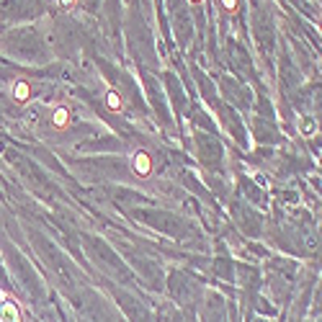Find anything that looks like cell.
<instances>
[{"mask_svg": "<svg viewBox=\"0 0 322 322\" xmlns=\"http://www.w3.org/2000/svg\"><path fill=\"white\" fill-rule=\"evenodd\" d=\"M11 96H13V101H16V103H26V101L31 98V85H29L26 80H16V83H13Z\"/></svg>", "mask_w": 322, "mask_h": 322, "instance_id": "obj_3", "label": "cell"}, {"mask_svg": "<svg viewBox=\"0 0 322 322\" xmlns=\"http://www.w3.org/2000/svg\"><path fill=\"white\" fill-rule=\"evenodd\" d=\"M106 108L108 111H121L124 108V101H121V96L116 90H108L106 93Z\"/></svg>", "mask_w": 322, "mask_h": 322, "instance_id": "obj_6", "label": "cell"}, {"mask_svg": "<svg viewBox=\"0 0 322 322\" xmlns=\"http://www.w3.org/2000/svg\"><path fill=\"white\" fill-rule=\"evenodd\" d=\"M59 3H62V6H64V8H70V6H73V3H75V0H59Z\"/></svg>", "mask_w": 322, "mask_h": 322, "instance_id": "obj_8", "label": "cell"}, {"mask_svg": "<svg viewBox=\"0 0 322 322\" xmlns=\"http://www.w3.org/2000/svg\"><path fill=\"white\" fill-rule=\"evenodd\" d=\"M222 8H224L227 13H237V8H240V0H222Z\"/></svg>", "mask_w": 322, "mask_h": 322, "instance_id": "obj_7", "label": "cell"}, {"mask_svg": "<svg viewBox=\"0 0 322 322\" xmlns=\"http://www.w3.org/2000/svg\"><path fill=\"white\" fill-rule=\"evenodd\" d=\"M0 314H3V322H21V312H18V307L13 302H3Z\"/></svg>", "mask_w": 322, "mask_h": 322, "instance_id": "obj_5", "label": "cell"}, {"mask_svg": "<svg viewBox=\"0 0 322 322\" xmlns=\"http://www.w3.org/2000/svg\"><path fill=\"white\" fill-rule=\"evenodd\" d=\"M191 3H193V6H196V3H204V0H191Z\"/></svg>", "mask_w": 322, "mask_h": 322, "instance_id": "obj_9", "label": "cell"}, {"mask_svg": "<svg viewBox=\"0 0 322 322\" xmlns=\"http://www.w3.org/2000/svg\"><path fill=\"white\" fill-rule=\"evenodd\" d=\"M317 132H319L317 119H312V116H302V119H299V134H302V137H314Z\"/></svg>", "mask_w": 322, "mask_h": 322, "instance_id": "obj_4", "label": "cell"}, {"mask_svg": "<svg viewBox=\"0 0 322 322\" xmlns=\"http://www.w3.org/2000/svg\"><path fill=\"white\" fill-rule=\"evenodd\" d=\"M70 124H73V111L67 106H57L52 111V126L54 129H67Z\"/></svg>", "mask_w": 322, "mask_h": 322, "instance_id": "obj_2", "label": "cell"}, {"mask_svg": "<svg viewBox=\"0 0 322 322\" xmlns=\"http://www.w3.org/2000/svg\"><path fill=\"white\" fill-rule=\"evenodd\" d=\"M132 170L140 175V178H147L152 173V155L147 150H137L132 155Z\"/></svg>", "mask_w": 322, "mask_h": 322, "instance_id": "obj_1", "label": "cell"}, {"mask_svg": "<svg viewBox=\"0 0 322 322\" xmlns=\"http://www.w3.org/2000/svg\"><path fill=\"white\" fill-rule=\"evenodd\" d=\"M319 29H322V21H319Z\"/></svg>", "mask_w": 322, "mask_h": 322, "instance_id": "obj_10", "label": "cell"}]
</instances>
